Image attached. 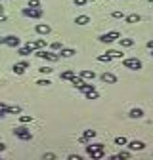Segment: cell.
<instances>
[{
	"mask_svg": "<svg viewBox=\"0 0 153 160\" xmlns=\"http://www.w3.org/2000/svg\"><path fill=\"white\" fill-rule=\"evenodd\" d=\"M34 55L40 57V59H46V61H57L60 59V53L57 52H46V50H34Z\"/></svg>",
	"mask_w": 153,
	"mask_h": 160,
	"instance_id": "1",
	"label": "cell"
},
{
	"mask_svg": "<svg viewBox=\"0 0 153 160\" xmlns=\"http://www.w3.org/2000/svg\"><path fill=\"white\" fill-rule=\"evenodd\" d=\"M123 67L130 69V71H140L142 69V61L138 57H126V59H123Z\"/></svg>",
	"mask_w": 153,
	"mask_h": 160,
	"instance_id": "2",
	"label": "cell"
},
{
	"mask_svg": "<svg viewBox=\"0 0 153 160\" xmlns=\"http://www.w3.org/2000/svg\"><path fill=\"white\" fill-rule=\"evenodd\" d=\"M13 135H15V137H19V139H23V141H31V139H33L31 130H27L25 126H17V128L13 130Z\"/></svg>",
	"mask_w": 153,
	"mask_h": 160,
	"instance_id": "3",
	"label": "cell"
},
{
	"mask_svg": "<svg viewBox=\"0 0 153 160\" xmlns=\"http://www.w3.org/2000/svg\"><path fill=\"white\" fill-rule=\"evenodd\" d=\"M21 13H23L25 17H33V19L42 17V10H40V8H31V6L23 8V10H21Z\"/></svg>",
	"mask_w": 153,
	"mask_h": 160,
	"instance_id": "4",
	"label": "cell"
},
{
	"mask_svg": "<svg viewBox=\"0 0 153 160\" xmlns=\"http://www.w3.org/2000/svg\"><path fill=\"white\" fill-rule=\"evenodd\" d=\"M119 38H121V34H119L117 31H111V32H105V34L100 36V42H103V44H111V42H115V40H119Z\"/></svg>",
	"mask_w": 153,
	"mask_h": 160,
	"instance_id": "5",
	"label": "cell"
},
{
	"mask_svg": "<svg viewBox=\"0 0 153 160\" xmlns=\"http://www.w3.org/2000/svg\"><path fill=\"white\" fill-rule=\"evenodd\" d=\"M71 82H73V86H75V88H79L81 92H84V90H88V88L92 86V84H88V82H86V80H82L81 76H75Z\"/></svg>",
	"mask_w": 153,
	"mask_h": 160,
	"instance_id": "6",
	"label": "cell"
},
{
	"mask_svg": "<svg viewBox=\"0 0 153 160\" xmlns=\"http://www.w3.org/2000/svg\"><path fill=\"white\" fill-rule=\"evenodd\" d=\"M4 44H6V46H10V48H19L21 40H19L15 34H10V36H4Z\"/></svg>",
	"mask_w": 153,
	"mask_h": 160,
	"instance_id": "7",
	"label": "cell"
},
{
	"mask_svg": "<svg viewBox=\"0 0 153 160\" xmlns=\"http://www.w3.org/2000/svg\"><path fill=\"white\" fill-rule=\"evenodd\" d=\"M79 76H81L82 80H86V82H92V80L98 76V74H96L94 71H90V69H82V71L79 72Z\"/></svg>",
	"mask_w": 153,
	"mask_h": 160,
	"instance_id": "8",
	"label": "cell"
},
{
	"mask_svg": "<svg viewBox=\"0 0 153 160\" xmlns=\"http://www.w3.org/2000/svg\"><path fill=\"white\" fill-rule=\"evenodd\" d=\"M34 31H36V34H50L52 27L48 23H36L34 25Z\"/></svg>",
	"mask_w": 153,
	"mask_h": 160,
	"instance_id": "9",
	"label": "cell"
},
{
	"mask_svg": "<svg viewBox=\"0 0 153 160\" xmlns=\"http://www.w3.org/2000/svg\"><path fill=\"white\" fill-rule=\"evenodd\" d=\"M126 145H128L130 151H144V149H145V143H144V141H138V139H134V141H128Z\"/></svg>",
	"mask_w": 153,
	"mask_h": 160,
	"instance_id": "10",
	"label": "cell"
},
{
	"mask_svg": "<svg viewBox=\"0 0 153 160\" xmlns=\"http://www.w3.org/2000/svg\"><path fill=\"white\" fill-rule=\"evenodd\" d=\"M27 69H29V63H27V61H19V63L13 65V72H15V74H23Z\"/></svg>",
	"mask_w": 153,
	"mask_h": 160,
	"instance_id": "11",
	"label": "cell"
},
{
	"mask_svg": "<svg viewBox=\"0 0 153 160\" xmlns=\"http://www.w3.org/2000/svg\"><path fill=\"white\" fill-rule=\"evenodd\" d=\"M100 78H102V82H105V84H117V76H115L113 72H103Z\"/></svg>",
	"mask_w": 153,
	"mask_h": 160,
	"instance_id": "12",
	"label": "cell"
},
{
	"mask_svg": "<svg viewBox=\"0 0 153 160\" xmlns=\"http://www.w3.org/2000/svg\"><path fill=\"white\" fill-rule=\"evenodd\" d=\"M124 21H126L128 25H134V23H140L142 17H140L138 13H130V15H124Z\"/></svg>",
	"mask_w": 153,
	"mask_h": 160,
	"instance_id": "13",
	"label": "cell"
},
{
	"mask_svg": "<svg viewBox=\"0 0 153 160\" xmlns=\"http://www.w3.org/2000/svg\"><path fill=\"white\" fill-rule=\"evenodd\" d=\"M29 46L33 48V52H34V50H42V48L46 46V40H44V38H38V40H34V42H29Z\"/></svg>",
	"mask_w": 153,
	"mask_h": 160,
	"instance_id": "14",
	"label": "cell"
},
{
	"mask_svg": "<svg viewBox=\"0 0 153 160\" xmlns=\"http://www.w3.org/2000/svg\"><path fill=\"white\" fill-rule=\"evenodd\" d=\"M82 93H84V95H86L88 99H98V97H100V93H98V90H96L94 86H90V88H88V90H84Z\"/></svg>",
	"mask_w": 153,
	"mask_h": 160,
	"instance_id": "15",
	"label": "cell"
},
{
	"mask_svg": "<svg viewBox=\"0 0 153 160\" xmlns=\"http://www.w3.org/2000/svg\"><path fill=\"white\" fill-rule=\"evenodd\" d=\"M96 151H105V145L102 143H94V145H86V152H96Z\"/></svg>",
	"mask_w": 153,
	"mask_h": 160,
	"instance_id": "16",
	"label": "cell"
},
{
	"mask_svg": "<svg viewBox=\"0 0 153 160\" xmlns=\"http://www.w3.org/2000/svg\"><path fill=\"white\" fill-rule=\"evenodd\" d=\"M57 53H60V57H73L76 52H75L73 48H61V50L57 52Z\"/></svg>",
	"mask_w": 153,
	"mask_h": 160,
	"instance_id": "17",
	"label": "cell"
},
{
	"mask_svg": "<svg viewBox=\"0 0 153 160\" xmlns=\"http://www.w3.org/2000/svg\"><path fill=\"white\" fill-rule=\"evenodd\" d=\"M121 48H132L134 46V38H119Z\"/></svg>",
	"mask_w": 153,
	"mask_h": 160,
	"instance_id": "18",
	"label": "cell"
},
{
	"mask_svg": "<svg viewBox=\"0 0 153 160\" xmlns=\"http://www.w3.org/2000/svg\"><path fill=\"white\" fill-rule=\"evenodd\" d=\"M75 23H76V25H88V23H90V17H88V15H76Z\"/></svg>",
	"mask_w": 153,
	"mask_h": 160,
	"instance_id": "19",
	"label": "cell"
},
{
	"mask_svg": "<svg viewBox=\"0 0 153 160\" xmlns=\"http://www.w3.org/2000/svg\"><path fill=\"white\" fill-rule=\"evenodd\" d=\"M128 116H130V118H142V116H144V111L138 109V107H136V109H130Z\"/></svg>",
	"mask_w": 153,
	"mask_h": 160,
	"instance_id": "20",
	"label": "cell"
},
{
	"mask_svg": "<svg viewBox=\"0 0 153 160\" xmlns=\"http://www.w3.org/2000/svg\"><path fill=\"white\" fill-rule=\"evenodd\" d=\"M75 76H76V74H75L73 71H63V72L60 74V78H61V80H73Z\"/></svg>",
	"mask_w": 153,
	"mask_h": 160,
	"instance_id": "21",
	"label": "cell"
},
{
	"mask_svg": "<svg viewBox=\"0 0 153 160\" xmlns=\"http://www.w3.org/2000/svg\"><path fill=\"white\" fill-rule=\"evenodd\" d=\"M17 53L25 57V55H29V53H33V48H31V46L27 44V46H23V48H19V50H17Z\"/></svg>",
	"mask_w": 153,
	"mask_h": 160,
	"instance_id": "22",
	"label": "cell"
},
{
	"mask_svg": "<svg viewBox=\"0 0 153 160\" xmlns=\"http://www.w3.org/2000/svg\"><path fill=\"white\" fill-rule=\"evenodd\" d=\"M6 112L8 114H19V112H21V107H6Z\"/></svg>",
	"mask_w": 153,
	"mask_h": 160,
	"instance_id": "23",
	"label": "cell"
},
{
	"mask_svg": "<svg viewBox=\"0 0 153 160\" xmlns=\"http://www.w3.org/2000/svg\"><path fill=\"white\" fill-rule=\"evenodd\" d=\"M111 59H113V57H111L109 53H103V55H98V61H102V63H109V61H111Z\"/></svg>",
	"mask_w": 153,
	"mask_h": 160,
	"instance_id": "24",
	"label": "cell"
},
{
	"mask_svg": "<svg viewBox=\"0 0 153 160\" xmlns=\"http://www.w3.org/2000/svg\"><path fill=\"white\" fill-rule=\"evenodd\" d=\"M126 143H128V139H126L124 135H123V137H115V145H121V147H123V145H126Z\"/></svg>",
	"mask_w": 153,
	"mask_h": 160,
	"instance_id": "25",
	"label": "cell"
},
{
	"mask_svg": "<svg viewBox=\"0 0 153 160\" xmlns=\"http://www.w3.org/2000/svg\"><path fill=\"white\" fill-rule=\"evenodd\" d=\"M103 154H105V151H96V152H90V156H92L94 160H100V158H103Z\"/></svg>",
	"mask_w": 153,
	"mask_h": 160,
	"instance_id": "26",
	"label": "cell"
},
{
	"mask_svg": "<svg viewBox=\"0 0 153 160\" xmlns=\"http://www.w3.org/2000/svg\"><path fill=\"white\" fill-rule=\"evenodd\" d=\"M19 120H21L23 124H27V122H33V116L31 114H19Z\"/></svg>",
	"mask_w": 153,
	"mask_h": 160,
	"instance_id": "27",
	"label": "cell"
},
{
	"mask_svg": "<svg viewBox=\"0 0 153 160\" xmlns=\"http://www.w3.org/2000/svg\"><path fill=\"white\" fill-rule=\"evenodd\" d=\"M84 137L86 139H94L96 137V130H84Z\"/></svg>",
	"mask_w": 153,
	"mask_h": 160,
	"instance_id": "28",
	"label": "cell"
},
{
	"mask_svg": "<svg viewBox=\"0 0 153 160\" xmlns=\"http://www.w3.org/2000/svg\"><path fill=\"white\" fill-rule=\"evenodd\" d=\"M50 48H52V52H60L63 46H61V42H52V44H50Z\"/></svg>",
	"mask_w": 153,
	"mask_h": 160,
	"instance_id": "29",
	"label": "cell"
},
{
	"mask_svg": "<svg viewBox=\"0 0 153 160\" xmlns=\"http://www.w3.org/2000/svg\"><path fill=\"white\" fill-rule=\"evenodd\" d=\"M107 53H109L111 57H123V55H124V53H123V52H119V50H109Z\"/></svg>",
	"mask_w": 153,
	"mask_h": 160,
	"instance_id": "30",
	"label": "cell"
},
{
	"mask_svg": "<svg viewBox=\"0 0 153 160\" xmlns=\"http://www.w3.org/2000/svg\"><path fill=\"white\" fill-rule=\"evenodd\" d=\"M115 158H119V160H126V158H130V152H126V151H123V152H119Z\"/></svg>",
	"mask_w": 153,
	"mask_h": 160,
	"instance_id": "31",
	"label": "cell"
},
{
	"mask_svg": "<svg viewBox=\"0 0 153 160\" xmlns=\"http://www.w3.org/2000/svg\"><path fill=\"white\" fill-rule=\"evenodd\" d=\"M111 17H113V19H121V17H124V15H123V12H121V10H115V12L111 13Z\"/></svg>",
	"mask_w": 153,
	"mask_h": 160,
	"instance_id": "32",
	"label": "cell"
},
{
	"mask_svg": "<svg viewBox=\"0 0 153 160\" xmlns=\"http://www.w3.org/2000/svg\"><path fill=\"white\" fill-rule=\"evenodd\" d=\"M36 84H38V86H50L52 82H50V80H48V78H40V80H38V82H36Z\"/></svg>",
	"mask_w": 153,
	"mask_h": 160,
	"instance_id": "33",
	"label": "cell"
},
{
	"mask_svg": "<svg viewBox=\"0 0 153 160\" xmlns=\"http://www.w3.org/2000/svg\"><path fill=\"white\" fill-rule=\"evenodd\" d=\"M38 71H40L42 74H52V71H54V69H52V67H40Z\"/></svg>",
	"mask_w": 153,
	"mask_h": 160,
	"instance_id": "34",
	"label": "cell"
},
{
	"mask_svg": "<svg viewBox=\"0 0 153 160\" xmlns=\"http://www.w3.org/2000/svg\"><path fill=\"white\" fill-rule=\"evenodd\" d=\"M29 6L31 8H40V2H38V0H29Z\"/></svg>",
	"mask_w": 153,
	"mask_h": 160,
	"instance_id": "35",
	"label": "cell"
},
{
	"mask_svg": "<svg viewBox=\"0 0 153 160\" xmlns=\"http://www.w3.org/2000/svg\"><path fill=\"white\" fill-rule=\"evenodd\" d=\"M73 2H75V6H84L86 0H73Z\"/></svg>",
	"mask_w": 153,
	"mask_h": 160,
	"instance_id": "36",
	"label": "cell"
},
{
	"mask_svg": "<svg viewBox=\"0 0 153 160\" xmlns=\"http://www.w3.org/2000/svg\"><path fill=\"white\" fill-rule=\"evenodd\" d=\"M79 143H81V145H88V139H86V137H84V135H82V137H81V139H79Z\"/></svg>",
	"mask_w": 153,
	"mask_h": 160,
	"instance_id": "37",
	"label": "cell"
},
{
	"mask_svg": "<svg viewBox=\"0 0 153 160\" xmlns=\"http://www.w3.org/2000/svg\"><path fill=\"white\" fill-rule=\"evenodd\" d=\"M44 158H48V160H52V158H55V154H54V152H46V154H44Z\"/></svg>",
	"mask_w": 153,
	"mask_h": 160,
	"instance_id": "38",
	"label": "cell"
},
{
	"mask_svg": "<svg viewBox=\"0 0 153 160\" xmlns=\"http://www.w3.org/2000/svg\"><path fill=\"white\" fill-rule=\"evenodd\" d=\"M69 160H81L79 154H69Z\"/></svg>",
	"mask_w": 153,
	"mask_h": 160,
	"instance_id": "39",
	"label": "cell"
},
{
	"mask_svg": "<svg viewBox=\"0 0 153 160\" xmlns=\"http://www.w3.org/2000/svg\"><path fill=\"white\" fill-rule=\"evenodd\" d=\"M147 48H149V50H153V40H147Z\"/></svg>",
	"mask_w": 153,
	"mask_h": 160,
	"instance_id": "40",
	"label": "cell"
},
{
	"mask_svg": "<svg viewBox=\"0 0 153 160\" xmlns=\"http://www.w3.org/2000/svg\"><path fill=\"white\" fill-rule=\"evenodd\" d=\"M4 21H6V15H4V13H0V23H4Z\"/></svg>",
	"mask_w": 153,
	"mask_h": 160,
	"instance_id": "41",
	"label": "cell"
},
{
	"mask_svg": "<svg viewBox=\"0 0 153 160\" xmlns=\"http://www.w3.org/2000/svg\"><path fill=\"white\" fill-rule=\"evenodd\" d=\"M2 151H6V145H4L2 141H0V152H2Z\"/></svg>",
	"mask_w": 153,
	"mask_h": 160,
	"instance_id": "42",
	"label": "cell"
},
{
	"mask_svg": "<svg viewBox=\"0 0 153 160\" xmlns=\"http://www.w3.org/2000/svg\"><path fill=\"white\" fill-rule=\"evenodd\" d=\"M6 107H8L6 103H0V111H6Z\"/></svg>",
	"mask_w": 153,
	"mask_h": 160,
	"instance_id": "43",
	"label": "cell"
},
{
	"mask_svg": "<svg viewBox=\"0 0 153 160\" xmlns=\"http://www.w3.org/2000/svg\"><path fill=\"white\" fill-rule=\"evenodd\" d=\"M2 116H6V111H0V118H2Z\"/></svg>",
	"mask_w": 153,
	"mask_h": 160,
	"instance_id": "44",
	"label": "cell"
},
{
	"mask_svg": "<svg viewBox=\"0 0 153 160\" xmlns=\"http://www.w3.org/2000/svg\"><path fill=\"white\" fill-rule=\"evenodd\" d=\"M0 13H4V6L2 4H0Z\"/></svg>",
	"mask_w": 153,
	"mask_h": 160,
	"instance_id": "45",
	"label": "cell"
},
{
	"mask_svg": "<svg viewBox=\"0 0 153 160\" xmlns=\"http://www.w3.org/2000/svg\"><path fill=\"white\" fill-rule=\"evenodd\" d=\"M0 44H4V36H0Z\"/></svg>",
	"mask_w": 153,
	"mask_h": 160,
	"instance_id": "46",
	"label": "cell"
},
{
	"mask_svg": "<svg viewBox=\"0 0 153 160\" xmlns=\"http://www.w3.org/2000/svg\"><path fill=\"white\" fill-rule=\"evenodd\" d=\"M86 2H94V0H86Z\"/></svg>",
	"mask_w": 153,
	"mask_h": 160,
	"instance_id": "47",
	"label": "cell"
},
{
	"mask_svg": "<svg viewBox=\"0 0 153 160\" xmlns=\"http://www.w3.org/2000/svg\"><path fill=\"white\" fill-rule=\"evenodd\" d=\"M151 57H153V50H151Z\"/></svg>",
	"mask_w": 153,
	"mask_h": 160,
	"instance_id": "48",
	"label": "cell"
},
{
	"mask_svg": "<svg viewBox=\"0 0 153 160\" xmlns=\"http://www.w3.org/2000/svg\"><path fill=\"white\" fill-rule=\"evenodd\" d=\"M147 2H153V0H147Z\"/></svg>",
	"mask_w": 153,
	"mask_h": 160,
	"instance_id": "49",
	"label": "cell"
}]
</instances>
